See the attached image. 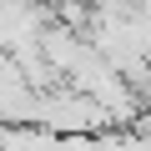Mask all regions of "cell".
I'll return each instance as SVG.
<instances>
[{
    "mask_svg": "<svg viewBox=\"0 0 151 151\" xmlns=\"http://www.w3.org/2000/svg\"><path fill=\"white\" fill-rule=\"evenodd\" d=\"M45 5H50V10H55V5H60V0H45Z\"/></svg>",
    "mask_w": 151,
    "mask_h": 151,
    "instance_id": "obj_1",
    "label": "cell"
}]
</instances>
